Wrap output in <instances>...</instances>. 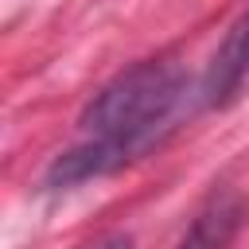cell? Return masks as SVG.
Here are the masks:
<instances>
[{"label":"cell","instance_id":"obj_3","mask_svg":"<svg viewBox=\"0 0 249 249\" xmlns=\"http://www.w3.org/2000/svg\"><path fill=\"white\" fill-rule=\"evenodd\" d=\"M237 222H241L237 198L233 195H214L195 214V222L187 226V233L179 237L175 249H226L230 237H233V230H237Z\"/></svg>","mask_w":249,"mask_h":249},{"label":"cell","instance_id":"obj_1","mask_svg":"<svg viewBox=\"0 0 249 249\" xmlns=\"http://www.w3.org/2000/svg\"><path fill=\"white\" fill-rule=\"evenodd\" d=\"M183 93H187V74L175 62L148 58L105 82L82 109L78 124L89 136L113 144L124 160H136L171 124V117L183 105Z\"/></svg>","mask_w":249,"mask_h":249},{"label":"cell","instance_id":"obj_2","mask_svg":"<svg viewBox=\"0 0 249 249\" xmlns=\"http://www.w3.org/2000/svg\"><path fill=\"white\" fill-rule=\"evenodd\" d=\"M245 78H249V12L218 43V51L206 66V78H202V101L214 105V109L230 105L241 93Z\"/></svg>","mask_w":249,"mask_h":249},{"label":"cell","instance_id":"obj_4","mask_svg":"<svg viewBox=\"0 0 249 249\" xmlns=\"http://www.w3.org/2000/svg\"><path fill=\"white\" fill-rule=\"evenodd\" d=\"M86 249H132V241H128L124 233H109V237H97V241L86 245Z\"/></svg>","mask_w":249,"mask_h":249}]
</instances>
